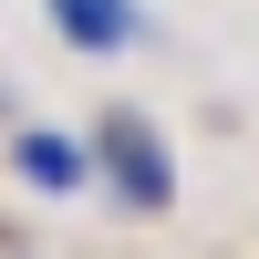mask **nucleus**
<instances>
[{"label": "nucleus", "instance_id": "obj_1", "mask_svg": "<svg viewBox=\"0 0 259 259\" xmlns=\"http://www.w3.org/2000/svg\"><path fill=\"white\" fill-rule=\"evenodd\" d=\"M94 166H104V187H114L124 218H166L177 207V166H166V135L145 114H104L94 124Z\"/></svg>", "mask_w": 259, "mask_h": 259}, {"label": "nucleus", "instance_id": "obj_2", "mask_svg": "<svg viewBox=\"0 0 259 259\" xmlns=\"http://www.w3.org/2000/svg\"><path fill=\"white\" fill-rule=\"evenodd\" d=\"M11 166H21V187H41V197H83V187H94V145L52 135V124L11 135Z\"/></svg>", "mask_w": 259, "mask_h": 259}, {"label": "nucleus", "instance_id": "obj_3", "mask_svg": "<svg viewBox=\"0 0 259 259\" xmlns=\"http://www.w3.org/2000/svg\"><path fill=\"white\" fill-rule=\"evenodd\" d=\"M52 21L73 31V52H124V41L145 31L135 0H52Z\"/></svg>", "mask_w": 259, "mask_h": 259}]
</instances>
